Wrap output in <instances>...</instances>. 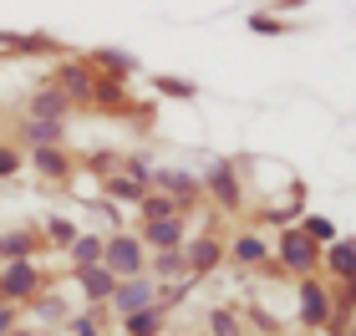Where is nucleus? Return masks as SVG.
Wrapping results in <instances>:
<instances>
[{
    "label": "nucleus",
    "instance_id": "nucleus-1",
    "mask_svg": "<svg viewBox=\"0 0 356 336\" xmlns=\"http://www.w3.org/2000/svg\"><path fill=\"white\" fill-rule=\"evenodd\" d=\"M102 265H107L118 280H133V275L148 270V250H143L138 234H112L107 245H102Z\"/></svg>",
    "mask_w": 356,
    "mask_h": 336
},
{
    "label": "nucleus",
    "instance_id": "nucleus-2",
    "mask_svg": "<svg viewBox=\"0 0 356 336\" xmlns=\"http://www.w3.org/2000/svg\"><path fill=\"white\" fill-rule=\"evenodd\" d=\"M296 301H300V326H311V331H321V326H331V291H326V285H321L316 275H305L300 280V291H296Z\"/></svg>",
    "mask_w": 356,
    "mask_h": 336
},
{
    "label": "nucleus",
    "instance_id": "nucleus-3",
    "mask_svg": "<svg viewBox=\"0 0 356 336\" xmlns=\"http://www.w3.org/2000/svg\"><path fill=\"white\" fill-rule=\"evenodd\" d=\"M280 265L290 270V275H316V265H321V245H311L300 230H285L280 234Z\"/></svg>",
    "mask_w": 356,
    "mask_h": 336
},
{
    "label": "nucleus",
    "instance_id": "nucleus-4",
    "mask_svg": "<svg viewBox=\"0 0 356 336\" xmlns=\"http://www.w3.org/2000/svg\"><path fill=\"white\" fill-rule=\"evenodd\" d=\"M143 250H153V255H163V250H184L188 245V224L184 214H168V219H153V224H143Z\"/></svg>",
    "mask_w": 356,
    "mask_h": 336
},
{
    "label": "nucleus",
    "instance_id": "nucleus-5",
    "mask_svg": "<svg viewBox=\"0 0 356 336\" xmlns=\"http://www.w3.org/2000/svg\"><path fill=\"white\" fill-rule=\"evenodd\" d=\"M112 306H118L122 316H133V311H148V306H158V285H153V275H133V280H118V291H112Z\"/></svg>",
    "mask_w": 356,
    "mask_h": 336
},
{
    "label": "nucleus",
    "instance_id": "nucleus-6",
    "mask_svg": "<svg viewBox=\"0 0 356 336\" xmlns=\"http://www.w3.org/2000/svg\"><path fill=\"white\" fill-rule=\"evenodd\" d=\"M36 285H41V275H36V265H31V260H10L6 270H0V291H6V301L36 296Z\"/></svg>",
    "mask_w": 356,
    "mask_h": 336
},
{
    "label": "nucleus",
    "instance_id": "nucleus-7",
    "mask_svg": "<svg viewBox=\"0 0 356 336\" xmlns=\"http://www.w3.org/2000/svg\"><path fill=\"white\" fill-rule=\"evenodd\" d=\"M184 260H188V275H209L219 260H224V245L214 234H193L188 245H184Z\"/></svg>",
    "mask_w": 356,
    "mask_h": 336
},
{
    "label": "nucleus",
    "instance_id": "nucleus-8",
    "mask_svg": "<svg viewBox=\"0 0 356 336\" xmlns=\"http://www.w3.org/2000/svg\"><path fill=\"white\" fill-rule=\"evenodd\" d=\"M321 265H326L336 280L351 285L356 280V239H336V245H326V250H321Z\"/></svg>",
    "mask_w": 356,
    "mask_h": 336
},
{
    "label": "nucleus",
    "instance_id": "nucleus-9",
    "mask_svg": "<svg viewBox=\"0 0 356 336\" xmlns=\"http://www.w3.org/2000/svg\"><path fill=\"white\" fill-rule=\"evenodd\" d=\"M158 189H163V194L178 204V209H184V204H193L204 194V184L193 179V173H178V168H168V173H158Z\"/></svg>",
    "mask_w": 356,
    "mask_h": 336
},
{
    "label": "nucleus",
    "instance_id": "nucleus-10",
    "mask_svg": "<svg viewBox=\"0 0 356 336\" xmlns=\"http://www.w3.org/2000/svg\"><path fill=\"white\" fill-rule=\"evenodd\" d=\"M76 280H82V291H87V301H112V291H118V275H112L107 265H87V270H76Z\"/></svg>",
    "mask_w": 356,
    "mask_h": 336
},
{
    "label": "nucleus",
    "instance_id": "nucleus-11",
    "mask_svg": "<svg viewBox=\"0 0 356 336\" xmlns=\"http://www.w3.org/2000/svg\"><path fill=\"white\" fill-rule=\"evenodd\" d=\"M204 184H209V194H214L219 204H229V209L239 204V173H234V163H214Z\"/></svg>",
    "mask_w": 356,
    "mask_h": 336
},
{
    "label": "nucleus",
    "instance_id": "nucleus-12",
    "mask_svg": "<svg viewBox=\"0 0 356 336\" xmlns=\"http://www.w3.org/2000/svg\"><path fill=\"white\" fill-rule=\"evenodd\" d=\"M229 260H234V265H245V270H260V265L270 260V245H265L260 234H239L234 245H229Z\"/></svg>",
    "mask_w": 356,
    "mask_h": 336
},
{
    "label": "nucleus",
    "instance_id": "nucleus-13",
    "mask_svg": "<svg viewBox=\"0 0 356 336\" xmlns=\"http://www.w3.org/2000/svg\"><path fill=\"white\" fill-rule=\"evenodd\" d=\"M31 118L36 122H61L67 118V92H36V97H31Z\"/></svg>",
    "mask_w": 356,
    "mask_h": 336
},
{
    "label": "nucleus",
    "instance_id": "nucleus-14",
    "mask_svg": "<svg viewBox=\"0 0 356 336\" xmlns=\"http://www.w3.org/2000/svg\"><path fill=\"white\" fill-rule=\"evenodd\" d=\"M300 234L311 239V245H336V239H341V234H336V224H331L326 214H305V219H300Z\"/></svg>",
    "mask_w": 356,
    "mask_h": 336
},
{
    "label": "nucleus",
    "instance_id": "nucleus-15",
    "mask_svg": "<svg viewBox=\"0 0 356 336\" xmlns=\"http://www.w3.org/2000/svg\"><path fill=\"white\" fill-rule=\"evenodd\" d=\"M153 275H163V280H184V275H188L184 250H163V255H153ZM188 280H193V275H188Z\"/></svg>",
    "mask_w": 356,
    "mask_h": 336
},
{
    "label": "nucleus",
    "instance_id": "nucleus-16",
    "mask_svg": "<svg viewBox=\"0 0 356 336\" xmlns=\"http://www.w3.org/2000/svg\"><path fill=\"white\" fill-rule=\"evenodd\" d=\"M158 331H163V306H148V311L127 316V336H158Z\"/></svg>",
    "mask_w": 356,
    "mask_h": 336
},
{
    "label": "nucleus",
    "instance_id": "nucleus-17",
    "mask_svg": "<svg viewBox=\"0 0 356 336\" xmlns=\"http://www.w3.org/2000/svg\"><path fill=\"white\" fill-rule=\"evenodd\" d=\"M102 245H107V239H97V234H76V245H72V260H76V270L102 265Z\"/></svg>",
    "mask_w": 356,
    "mask_h": 336
},
{
    "label": "nucleus",
    "instance_id": "nucleus-18",
    "mask_svg": "<svg viewBox=\"0 0 356 336\" xmlns=\"http://www.w3.org/2000/svg\"><path fill=\"white\" fill-rule=\"evenodd\" d=\"M138 214H143V224H153V219H168V214H184V209H178V204H173L168 194H143Z\"/></svg>",
    "mask_w": 356,
    "mask_h": 336
},
{
    "label": "nucleus",
    "instance_id": "nucleus-19",
    "mask_svg": "<svg viewBox=\"0 0 356 336\" xmlns=\"http://www.w3.org/2000/svg\"><path fill=\"white\" fill-rule=\"evenodd\" d=\"M0 255H6V265H10V260H31V234H26V230L0 234Z\"/></svg>",
    "mask_w": 356,
    "mask_h": 336
},
{
    "label": "nucleus",
    "instance_id": "nucleus-20",
    "mask_svg": "<svg viewBox=\"0 0 356 336\" xmlns=\"http://www.w3.org/2000/svg\"><path fill=\"white\" fill-rule=\"evenodd\" d=\"M107 194L122 199V204H143V194H148V189H143L138 179H127V173H118V179H107Z\"/></svg>",
    "mask_w": 356,
    "mask_h": 336
},
{
    "label": "nucleus",
    "instance_id": "nucleus-21",
    "mask_svg": "<svg viewBox=\"0 0 356 336\" xmlns=\"http://www.w3.org/2000/svg\"><path fill=\"white\" fill-rule=\"evenodd\" d=\"M209 336H245V326H239V316H234V311L214 306V311H209Z\"/></svg>",
    "mask_w": 356,
    "mask_h": 336
},
{
    "label": "nucleus",
    "instance_id": "nucleus-22",
    "mask_svg": "<svg viewBox=\"0 0 356 336\" xmlns=\"http://www.w3.org/2000/svg\"><path fill=\"white\" fill-rule=\"evenodd\" d=\"M36 168H41V173H51V179H67V153H56V148H36Z\"/></svg>",
    "mask_w": 356,
    "mask_h": 336
},
{
    "label": "nucleus",
    "instance_id": "nucleus-23",
    "mask_svg": "<svg viewBox=\"0 0 356 336\" xmlns=\"http://www.w3.org/2000/svg\"><path fill=\"white\" fill-rule=\"evenodd\" d=\"M61 133H67L61 122H31V127H26V138L36 143V148H51V143H56Z\"/></svg>",
    "mask_w": 356,
    "mask_h": 336
},
{
    "label": "nucleus",
    "instance_id": "nucleus-24",
    "mask_svg": "<svg viewBox=\"0 0 356 336\" xmlns=\"http://www.w3.org/2000/svg\"><path fill=\"white\" fill-rule=\"evenodd\" d=\"M92 61H97L102 72H133V56H127V51H97Z\"/></svg>",
    "mask_w": 356,
    "mask_h": 336
},
{
    "label": "nucleus",
    "instance_id": "nucleus-25",
    "mask_svg": "<svg viewBox=\"0 0 356 336\" xmlns=\"http://www.w3.org/2000/svg\"><path fill=\"white\" fill-rule=\"evenodd\" d=\"M46 234H51L56 245H76V224L72 219H46Z\"/></svg>",
    "mask_w": 356,
    "mask_h": 336
},
{
    "label": "nucleus",
    "instance_id": "nucleus-26",
    "mask_svg": "<svg viewBox=\"0 0 356 336\" xmlns=\"http://www.w3.org/2000/svg\"><path fill=\"white\" fill-rule=\"evenodd\" d=\"M153 87H158V92H168V97H193V82H178V77H158Z\"/></svg>",
    "mask_w": 356,
    "mask_h": 336
},
{
    "label": "nucleus",
    "instance_id": "nucleus-27",
    "mask_svg": "<svg viewBox=\"0 0 356 336\" xmlns=\"http://www.w3.org/2000/svg\"><path fill=\"white\" fill-rule=\"evenodd\" d=\"M250 31H260V36H265V31H270V36H280V31H285V21H275V15H250Z\"/></svg>",
    "mask_w": 356,
    "mask_h": 336
},
{
    "label": "nucleus",
    "instance_id": "nucleus-28",
    "mask_svg": "<svg viewBox=\"0 0 356 336\" xmlns=\"http://www.w3.org/2000/svg\"><path fill=\"white\" fill-rule=\"evenodd\" d=\"M15 168H21V158H15V148H0V173H6V179H10Z\"/></svg>",
    "mask_w": 356,
    "mask_h": 336
},
{
    "label": "nucleus",
    "instance_id": "nucleus-29",
    "mask_svg": "<svg viewBox=\"0 0 356 336\" xmlns=\"http://www.w3.org/2000/svg\"><path fill=\"white\" fill-rule=\"evenodd\" d=\"M250 321H254V326H260V331H270V336H275V316H265L260 306H254V311H250Z\"/></svg>",
    "mask_w": 356,
    "mask_h": 336
},
{
    "label": "nucleus",
    "instance_id": "nucleus-30",
    "mask_svg": "<svg viewBox=\"0 0 356 336\" xmlns=\"http://www.w3.org/2000/svg\"><path fill=\"white\" fill-rule=\"evenodd\" d=\"M72 336H97V326H92L87 316H82V321H72Z\"/></svg>",
    "mask_w": 356,
    "mask_h": 336
},
{
    "label": "nucleus",
    "instance_id": "nucleus-31",
    "mask_svg": "<svg viewBox=\"0 0 356 336\" xmlns=\"http://www.w3.org/2000/svg\"><path fill=\"white\" fill-rule=\"evenodd\" d=\"M15 326V306H0V331H10Z\"/></svg>",
    "mask_w": 356,
    "mask_h": 336
},
{
    "label": "nucleus",
    "instance_id": "nucleus-32",
    "mask_svg": "<svg viewBox=\"0 0 356 336\" xmlns=\"http://www.w3.org/2000/svg\"><path fill=\"white\" fill-rule=\"evenodd\" d=\"M10 336H31V331H10Z\"/></svg>",
    "mask_w": 356,
    "mask_h": 336
},
{
    "label": "nucleus",
    "instance_id": "nucleus-33",
    "mask_svg": "<svg viewBox=\"0 0 356 336\" xmlns=\"http://www.w3.org/2000/svg\"><path fill=\"white\" fill-rule=\"evenodd\" d=\"M351 336H356V331H351Z\"/></svg>",
    "mask_w": 356,
    "mask_h": 336
}]
</instances>
